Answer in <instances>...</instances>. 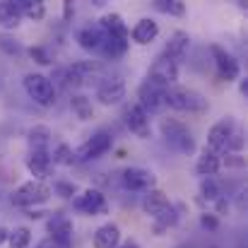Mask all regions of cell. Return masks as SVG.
Wrapping results in <instances>:
<instances>
[{"instance_id": "30", "label": "cell", "mask_w": 248, "mask_h": 248, "mask_svg": "<svg viewBox=\"0 0 248 248\" xmlns=\"http://www.w3.org/2000/svg\"><path fill=\"white\" fill-rule=\"evenodd\" d=\"M51 162H53V166H73L75 164V152H73V147L65 145V142L56 145V147H53V155H51Z\"/></svg>"}, {"instance_id": "11", "label": "cell", "mask_w": 248, "mask_h": 248, "mask_svg": "<svg viewBox=\"0 0 248 248\" xmlns=\"http://www.w3.org/2000/svg\"><path fill=\"white\" fill-rule=\"evenodd\" d=\"M121 181L128 190H152L157 188V176L150 171V169H142V166H128L121 171Z\"/></svg>"}, {"instance_id": "21", "label": "cell", "mask_w": 248, "mask_h": 248, "mask_svg": "<svg viewBox=\"0 0 248 248\" xmlns=\"http://www.w3.org/2000/svg\"><path fill=\"white\" fill-rule=\"evenodd\" d=\"M121 246V227L108 222L101 224L94 234V248H118Z\"/></svg>"}, {"instance_id": "35", "label": "cell", "mask_w": 248, "mask_h": 248, "mask_svg": "<svg viewBox=\"0 0 248 248\" xmlns=\"http://www.w3.org/2000/svg\"><path fill=\"white\" fill-rule=\"evenodd\" d=\"M0 51L2 53H7V56H17V53H22V46L15 41V39H10V36H0Z\"/></svg>"}, {"instance_id": "9", "label": "cell", "mask_w": 248, "mask_h": 248, "mask_svg": "<svg viewBox=\"0 0 248 248\" xmlns=\"http://www.w3.org/2000/svg\"><path fill=\"white\" fill-rule=\"evenodd\" d=\"M210 53H212V61H215V68H217V75H219L222 80H227V82L239 80V75H241V65H239V61H236L224 46L212 44V46H210Z\"/></svg>"}, {"instance_id": "37", "label": "cell", "mask_w": 248, "mask_h": 248, "mask_svg": "<svg viewBox=\"0 0 248 248\" xmlns=\"http://www.w3.org/2000/svg\"><path fill=\"white\" fill-rule=\"evenodd\" d=\"M222 164L232 166V169H244V166H246V159H244L241 155H227V157L222 159Z\"/></svg>"}, {"instance_id": "24", "label": "cell", "mask_w": 248, "mask_h": 248, "mask_svg": "<svg viewBox=\"0 0 248 248\" xmlns=\"http://www.w3.org/2000/svg\"><path fill=\"white\" fill-rule=\"evenodd\" d=\"M101 41H104V31L99 27H84L78 31V44L84 51H99Z\"/></svg>"}, {"instance_id": "18", "label": "cell", "mask_w": 248, "mask_h": 248, "mask_svg": "<svg viewBox=\"0 0 248 248\" xmlns=\"http://www.w3.org/2000/svg\"><path fill=\"white\" fill-rule=\"evenodd\" d=\"M104 34H108V36H118V39H128L130 36V29H128V24L123 22V17L118 15V12H106L101 19H99V24H96Z\"/></svg>"}, {"instance_id": "26", "label": "cell", "mask_w": 248, "mask_h": 248, "mask_svg": "<svg viewBox=\"0 0 248 248\" xmlns=\"http://www.w3.org/2000/svg\"><path fill=\"white\" fill-rule=\"evenodd\" d=\"M70 108L80 121H92L94 118V108H92V99L84 94H73L70 96Z\"/></svg>"}, {"instance_id": "3", "label": "cell", "mask_w": 248, "mask_h": 248, "mask_svg": "<svg viewBox=\"0 0 248 248\" xmlns=\"http://www.w3.org/2000/svg\"><path fill=\"white\" fill-rule=\"evenodd\" d=\"M24 92L29 94V99L34 101V104H39V106H44V108H48V106H53L56 104V87L53 82L46 78V75H41V73H29V75H24Z\"/></svg>"}, {"instance_id": "8", "label": "cell", "mask_w": 248, "mask_h": 248, "mask_svg": "<svg viewBox=\"0 0 248 248\" xmlns=\"http://www.w3.org/2000/svg\"><path fill=\"white\" fill-rule=\"evenodd\" d=\"M164 99H166V89L164 87H159V84L145 80V82L138 87V106H140L147 116L162 111V108L166 106Z\"/></svg>"}, {"instance_id": "2", "label": "cell", "mask_w": 248, "mask_h": 248, "mask_svg": "<svg viewBox=\"0 0 248 248\" xmlns=\"http://www.w3.org/2000/svg\"><path fill=\"white\" fill-rule=\"evenodd\" d=\"M159 128H162V135L171 150H176L178 155H188V157L195 152V138L186 123H181L176 118H164Z\"/></svg>"}, {"instance_id": "13", "label": "cell", "mask_w": 248, "mask_h": 248, "mask_svg": "<svg viewBox=\"0 0 248 248\" xmlns=\"http://www.w3.org/2000/svg\"><path fill=\"white\" fill-rule=\"evenodd\" d=\"M48 234H51L48 239L53 244H58L61 248H70L73 246V222H70V217L56 212L48 222Z\"/></svg>"}, {"instance_id": "32", "label": "cell", "mask_w": 248, "mask_h": 248, "mask_svg": "<svg viewBox=\"0 0 248 248\" xmlns=\"http://www.w3.org/2000/svg\"><path fill=\"white\" fill-rule=\"evenodd\" d=\"M200 195H202V200H207V202H215V200L222 198L219 186H217L212 178H202V183H200Z\"/></svg>"}, {"instance_id": "41", "label": "cell", "mask_w": 248, "mask_h": 248, "mask_svg": "<svg viewBox=\"0 0 248 248\" xmlns=\"http://www.w3.org/2000/svg\"><path fill=\"white\" fill-rule=\"evenodd\" d=\"M7 234H10V229L0 227V246H2V244H7Z\"/></svg>"}, {"instance_id": "16", "label": "cell", "mask_w": 248, "mask_h": 248, "mask_svg": "<svg viewBox=\"0 0 248 248\" xmlns=\"http://www.w3.org/2000/svg\"><path fill=\"white\" fill-rule=\"evenodd\" d=\"M188 46H190V36H188V31L176 29V31H171V34H169V41H166V48H164V53H162V56H166V58H169V61H173V63H178V61H183V58H186Z\"/></svg>"}, {"instance_id": "14", "label": "cell", "mask_w": 248, "mask_h": 248, "mask_svg": "<svg viewBox=\"0 0 248 248\" xmlns=\"http://www.w3.org/2000/svg\"><path fill=\"white\" fill-rule=\"evenodd\" d=\"M24 164H27V169H29V173L34 176L31 181H41V183H46V178L53 173V162H51L48 150H31Z\"/></svg>"}, {"instance_id": "7", "label": "cell", "mask_w": 248, "mask_h": 248, "mask_svg": "<svg viewBox=\"0 0 248 248\" xmlns=\"http://www.w3.org/2000/svg\"><path fill=\"white\" fill-rule=\"evenodd\" d=\"M236 133V121L232 118V116H224V118H219L210 130H207V150H212V152H217V155H224V150H227V142H229V138Z\"/></svg>"}, {"instance_id": "5", "label": "cell", "mask_w": 248, "mask_h": 248, "mask_svg": "<svg viewBox=\"0 0 248 248\" xmlns=\"http://www.w3.org/2000/svg\"><path fill=\"white\" fill-rule=\"evenodd\" d=\"M113 145V138L108 130H96L92 138H87L82 145L75 152V162H92V159H99L101 155H106Z\"/></svg>"}, {"instance_id": "34", "label": "cell", "mask_w": 248, "mask_h": 248, "mask_svg": "<svg viewBox=\"0 0 248 248\" xmlns=\"http://www.w3.org/2000/svg\"><path fill=\"white\" fill-rule=\"evenodd\" d=\"M29 56H31V61H36L39 65H51V63H53L51 56H48V51H46L44 46H31V48H29Z\"/></svg>"}, {"instance_id": "36", "label": "cell", "mask_w": 248, "mask_h": 248, "mask_svg": "<svg viewBox=\"0 0 248 248\" xmlns=\"http://www.w3.org/2000/svg\"><path fill=\"white\" fill-rule=\"evenodd\" d=\"M200 227L207 229V232H217V229H219V219H217V215H212V212H210V215H207V212L200 215Z\"/></svg>"}, {"instance_id": "39", "label": "cell", "mask_w": 248, "mask_h": 248, "mask_svg": "<svg viewBox=\"0 0 248 248\" xmlns=\"http://www.w3.org/2000/svg\"><path fill=\"white\" fill-rule=\"evenodd\" d=\"M75 15V7H73V2H63V17L65 19H70Z\"/></svg>"}, {"instance_id": "25", "label": "cell", "mask_w": 248, "mask_h": 248, "mask_svg": "<svg viewBox=\"0 0 248 248\" xmlns=\"http://www.w3.org/2000/svg\"><path fill=\"white\" fill-rule=\"evenodd\" d=\"M51 138L53 135H51V128L48 125H34V128L27 130V142H29L31 150H48Z\"/></svg>"}, {"instance_id": "4", "label": "cell", "mask_w": 248, "mask_h": 248, "mask_svg": "<svg viewBox=\"0 0 248 248\" xmlns=\"http://www.w3.org/2000/svg\"><path fill=\"white\" fill-rule=\"evenodd\" d=\"M51 195H53V193H51V186H46V183H41V181H27V183H22V186L15 188V193H12V205L34 210L36 205H44Z\"/></svg>"}, {"instance_id": "6", "label": "cell", "mask_w": 248, "mask_h": 248, "mask_svg": "<svg viewBox=\"0 0 248 248\" xmlns=\"http://www.w3.org/2000/svg\"><path fill=\"white\" fill-rule=\"evenodd\" d=\"M73 207H75L78 212H82V215L96 217V215H106V212H108V200H106V195H104L101 190L87 188V190L78 193V195L73 198Z\"/></svg>"}, {"instance_id": "33", "label": "cell", "mask_w": 248, "mask_h": 248, "mask_svg": "<svg viewBox=\"0 0 248 248\" xmlns=\"http://www.w3.org/2000/svg\"><path fill=\"white\" fill-rule=\"evenodd\" d=\"M51 193H56V195H61V198L73 200V198L78 195V186H75L73 181H56V183H53V188H51Z\"/></svg>"}, {"instance_id": "12", "label": "cell", "mask_w": 248, "mask_h": 248, "mask_svg": "<svg viewBox=\"0 0 248 248\" xmlns=\"http://www.w3.org/2000/svg\"><path fill=\"white\" fill-rule=\"evenodd\" d=\"M125 99V82L123 78L113 75V78H104L96 87V101L104 106H116Z\"/></svg>"}, {"instance_id": "29", "label": "cell", "mask_w": 248, "mask_h": 248, "mask_svg": "<svg viewBox=\"0 0 248 248\" xmlns=\"http://www.w3.org/2000/svg\"><path fill=\"white\" fill-rule=\"evenodd\" d=\"M31 244V229L29 227H15L7 234V246L10 248H29Z\"/></svg>"}, {"instance_id": "1", "label": "cell", "mask_w": 248, "mask_h": 248, "mask_svg": "<svg viewBox=\"0 0 248 248\" xmlns=\"http://www.w3.org/2000/svg\"><path fill=\"white\" fill-rule=\"evenodd\" d=\"M166 106L181 113H205L210 108V101L202 92L190 87H171L166 89Z\"/></svg>"}, {"instance_id": "22", "label": "cell", "mask_w": 248, "mask_h": 248, "mask_svg": "<svg viewBox=\"0 0 248 248\" xmlns=\"http://www.w3.org/2000/svg\"><path fill=\"white\" fill-rule=\"evenodd\" d=\"M22 24V12H19V5L12 2V0H5L0 2V27L2 29H17Z\"/></svg>"}, {"instance_id": "15", "label": "cell", "mask_w": 248, "mask_h": 248, "mask_svg": "<svg viewBox=\"0 0 248 248\" xmlns=\"http://www.w3.org/2000/svg\"><path fill=\"white\" fill-rule=\"evenodd\" d=\"M125 125H128V130L135 135V138H140V140H147L150 135H152V125H150V116L135 104V106H130L128 111H125Z\"/></svg>"}, {"instance_id": "31", "label": "cell", "mask_w": 248, "mask_h": 248, "mask_svg": "<svg viewBox=\"0 0 248 248\" xmlns=\"http://www.w3.org/2000/svg\"><path fill=\"white\" fill-rule=\"evenodd\" d=\"M155 7L159 12H166V15H173V17H183L186 15V5L181 0H157Z\"/></svg>"}, {"instance_id": "44", "label": "cell", "mask_w": 248, "mask_h": 248, "mask_svg": "<svg viewBox=\"0 0 248 248\" xmlns=\"http://www.w3.org/2000/svg\"><path fill=\"white\" fill-rule=\"evenodd\" d=\"M212 248H215V246H212Z\"/></svg>"}, {"instance_id": "10", "label": "cell", "mask_w": 248, "mask_h": 248, "mask_svg": "<svg viewBox=\"0 0 248 248\" xmlns=\"http://www.w3.org/2000/svg\"><path fill=\"white\" fill-rule=\"evenodd\" d=\"M147 80L164 89H171L173 84L178 82V63L169 61L166 56L155 58V63L150 65V73H147Z\"/></svg>"}, {"instance_id": "19", "label": "cell", "mask_w": 248, "mask_h": 248, "mask_svg": "<svg viewBox=\"0 0 248 248\" xmlns=\"http://www.w3.org/2000/svg\"><path fill=\"white\" fill-rule=\"evenodd\" d=\"M169 205H171V202H169L166 193L164 190H159V188L147 190V193H145V198H142V210H145V215H150L152 219H157Z\"/></svg>"}, {"instance_id": "28", "label": "cell", "mask_w": 248, "mask_h": 248, "mask_svg": "<svg viewBox=\"0 0 248 248\" xmlns=\"http://www.w3.org/2000/svg\"><path fill=\"white\" fill-rule=\"evenodd\" d=\"M176 224H178V210H176L173 205H169L164 212L155 219V234L162 236V232L171 229V227H176Z\"/></svg>"}, {"instance_id": "40", "label": "cell", "mask_w": 248, "mask_h": 248, "mask_svg": "<svg viewBox=\"0 0 248 248\" xmlns=\"http://www.w3.org/2000/svg\"><path fill=\"white\" fill-rule=\"evenodd\" d=\"M44 215H46V212H41V210H29V212H27V217H29V219H41Z\"/></svg>"}, {"instance_id": "23", "label": "cell", "mask_w": 248, "mask_h": 248, "mask_svg": "<svg viewBox=\"0 0 248 248\" xmlns=\"http://www.w3.org/2000/svg\"><path fill=\"white\" fill-rule=\"evenodd\" d=\"M99 51H101L106 58H111V61L123 58L125 51H128V39H118V36H108V34H104V41H101Z\"/></svg>"}, {"instance_id": "27", "label": "cell", "mask_w": 248, "mask_h": 248, "mask_svg": "<svg viewBox=\"0 0 248 248\" xmlns=\"http://www.w3.org/2000/svg\"><path fill=\"white\" fill-rule=\"evenodd\" d=\"M17 5H19L22 17H27V19H31V22H41V19L46 17V5H44L41 0H19Z\"/></svg>"}, {"instance_id": "17", "label": "cell", "mask_w": 248, "mask_h": 248, "mask_svg": "<svg viewBox=\"0 0 248 248\" xmlns=\"http://www.w3.org/2000/svg\"><path fill=\"white\" fill-rule=\"evenodd\" d=\"M157 36H159V24H157L152 17H142V19L133 27V31H130L128 39H133L138 46H147V44H152Z\"/></svg>"}, {"instance_id": "20", "label": "cell", "mask_w": 248, "mask_h": 248, "mask_svg": "<svg viewBox=\"0 0 248 248\" xmlns=\"http://www.w3.org/2000/svg\"><path fill=\"white\" fill-rule=\"evenodd\" d=\"M219 169H222V155H217V152H212V150L205 147L200 152L198 162H195V173L202 176V178H212Z\"/></svg>"}, {"instance_id": "43", "label": "cell", "mask_w": 248, "mask_h": 248, "mask_svg": "<svg viewBox=\"0 0 248 248\" xmlns=\"http://www.w3.org/2000/svg\"><path fill=\"white\" fill-rule=\"evenodd\" d=\"M118 248H140V246H138L135 241H123V244H121Z\"/></svg>"}, {"instance_id": "42", "label": "cell", "mask_w": 248, "mask_h": 248, "mask_svg": "<svg viewBox=\"0 0 248 248\" xmlns=\"http://www.w3.org/2000/svg\"><path fill=\"white\" fill-rule=\"evenodd\" d=\"M239 89H241V94L246 96V94H248V80H241V84H239Z\"/></svg>"}, {"instance_id": "38", "label": "cell", "mask_w": 248, "mask_h": 248, "mask_svg": "<svg viewBox=\"0 0 248 248\" xmlns=\"http://www.w3.org/2000/svg\"><path fill=\"white\" fill-rule=\"evenodd\" d=\"M215 207H217V215H224V212H229V202H227V198L222 195L219 200H215Z\"/></svg>"}]
</instances>
